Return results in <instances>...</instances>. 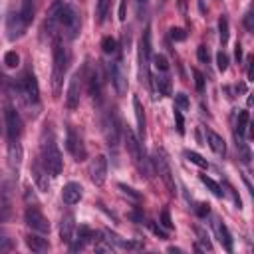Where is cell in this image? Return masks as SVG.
Listing matches in <instances>:
<instances>
[{
	"instance_id": "cell-1",
	"label": "cell",
	"mask_w": 254,
	"mask_h": 254,
	"mask_svg": "<svg viewBox=\"0 0 254 254\" xmlns=\"http://www.w3.org/2000/svg\"><path fill=\"white\" fill-rule=\"evenodd\" d=\"M46 28H48L52 40H64V42L73 40L81 28L79 12L69 2L56 0V2H52L50 10H48Z\"/></svg>"
},
{
	"instance_id": "cell-2",
	"label": "cell",
	"mask_w": 254,
	"mask_h": 254,
	"mask_svg": "<svg viewBox=\"0 0 254 254\" xmlns=\"http://www.w3.org/2000/svg\"><path fill=\"white\" fill-rule=\"evenodd\" d=\"M40 161L44 163V167L48 169V173L52 177H58L62 173V169H64L62 153L58 149V143H56L52 125H48V123L44 125L42 137H40Z\"/></svg>"
},
{
	"instance_id": "cell-3",
	"label": "cell",
	"mask_w": 254,
	"mask_h": 254,
	"mask_svg": "<svg viewBox=\"0 0 254 254\" xmlns=\"http://www.w3.org/2000/svg\"><path fill=\"white\" fill-rule=\"evenodd\" d=\"M123 139H125V147H127V153L133 161V165L137 167V171L141 175H145L147 179L151 177V167H149V159H147V153H145V147L141 143V139L133 133V129L129 125H123V131H121Z\"/></svg>"
},
{
	"instance_id": "cell-4",
	"label": "cell",
	"mask_w": 254,
	"mask_h": 254,
	"mask_svg": "<svg viewBox=\"0 0 254 254\" xmlns=\"http://www.w3.org/2000/svg\"><path fill=\"white\" fill-rule=\"evenodd\" d=\"M52 60H54V65H52V87H54V93L58 95L60 89H62V83H64V75L67 71V64H69V52L65 48V42L64 40H52Z\"/></svg>"
},
{
	"instance_id": "cell-5",
	"label": "cell",
	"mask_w": 254,
	"mask_h": 254,
	"mask_svg": "<svg viewBox=\"0 0 254 254\" xmlns=\"http://www.w3.org/2000/svg\"><path fill=\"white\" fill-rule=\"evenodd\" d=\"M139 77L151 89V30L145 28L139 40Z\"/></svg>"
},
{
	"instance_id": "cell-6",
	"label": "cell",
	"mask_w": 254,
	"mask_h": 254,
	"mask_svg": "<svg viewBox=\"0 0 254 254\" xmlns=\"http://www.w3.org/2000/svg\"><path fill=\"white\" fill-rule=\"evenodd\" d=\"M121 131H123V125H121L119 113L115 107H111L103 117V133H105V141H107L109 149H117L119 139H121Z\"/></svg>"
},
{
	"instance_id": "cell-7",
	"label": "cell",
	"mask_w": 254,
	"mask_h": 254,
	"mask_svg": "<svg viewBox=\"0 0 254 254\" xmlns=\"http://www.w3.org/2000/svg\"><path fill=\"white\" fill-rule=\"evenodd\" d=\"M16 91L28 103H32V105H38L40 103V85H38V79H36V75H34V71L30 67L24 69L20 83H16Z\"/></svg>"
},
{
	"instance_id": "cell-8",
	"label": "cell",
	"mask_w": 254,
	"mask_h": 254,
	"mask_svg": "<svg viewBox=\"0 0 254 254\" xmlns=\"http://www.w3.org/2000/svg\"><path fill=\"white\" fill-rule=\"evenodd\" d=\"M153 165H155V171L159 175V179L163 181V185L167 187V190L171 194L177 192V185H175V177H173V171H171V165H169V159L165 155L163 149H155L153 153Z\"/></svg>"
},
{
	"instance_id": "cell-9",
	"label": "cell",
	"mask_w": 254,
	"mask_h": 254,
	"mask_svg": "<svg viewBox=\"0 0 254 254\" xmlns=\"http://www.w3.org/2000/svg\"><path fill=\"white\" fill-rule=\"evenodd\" d=\"M65 149L75 161H85L87 159V149H85L83 137L73 125H67V129H65Z\"/></svg>"
},
{
	"instance_id": "cell-10",
	"label": "cell",
	"mask_w": 254,
	"mask_h": 254,
	"mask_svg": "<svg viewBox=\"0 0 254 254\" xmlns=\"http://www.w3.org/2000/svg\"><path fill=\"white\" fill-rule=\"evenodd\" d=\"M4 123H6L8 141H20L24 125H22V117H20V113H18V109L14 105H6L4 107Z\"/></svg>"
},
{
	"instance_id": "cell-11",
	"label": "cell",
	"mask_w": 254,
	"mask_h": 254,
	"mask_svg": "<svg viewBox=\"0 0 254 254\" xmlns=\"http://www.w3.org/2000/svg\"><path fill=\"white\" fill-rule=\"evenodd\" d=\"M24 220L34 232H40V234L50 232V222H48L46 214L40 210V204H28V208L24 212Z\"/></svg>"
},
{
	"instance_id": "cell-12",
	"label": "cell",
	"mask_w": 254,
	"mask_h": 254,
	"mask_svg": "<svg viewBox=\"0 0 254 254\" xmlns=\"http://www.w3.org/2000/svg\"><path fill=\"white\" fill-rule=\"evenodd\" d=\"M109 73H111V83H113V87H115V93H117V95H125V93H127V87H129V81H127V69H125V65H123L121 56L111 64Z\"/></svg>"
},
{
	"instance_id": "cell-13",
	"label": "cell",
	"mask_w": 254,
	"mask_h": 254,
	"mask_svg": "<svg viewBox=\"0 0 254 254\" xmlns=\"http://www.w3.org/2000/svg\"><path fill=\"white\" fill-rule=\"evenodd\" d=\"M26 22H24V18H22V14H20V10H10L8 12V16H6V36H8V40H18V38H22L24 36V32H26Z\"/></svg>"
},
{
	"instance_id": "cell-14",
	"label": "cell",
	"mask_w": 254,
	"mask_h": 254,
	"mask_svg": "<svg viewBox=\"0 0 254 254\" xmlns=\"http://www.w3.org/2000/svg\"><path fill=\"white\" fill-rule=\"evenodd\" d=\"M87 71V91L91 95V99L99 105L103 101V79H101V71L97 65L93 67H85Z\"/></svg>"
},
{
	"instance_id": "cell-15",
	"label": "cell",
	"mask_w": 254,
	"mask_h": 254,
	"mask_svg": "<svg viewBox=\"0 0 254 254\" xmlns=\"http://www.w3.org/2000/svg\"><path fill=\"white\" fill-rule=\"evenodd\" d=\"M81 81H83V71H75L67 83L65 91V105L67 109H77L79 107V97H81Z\"/></svg>"
},
{
	"instance_id": "cell-16",
	"label": "cell",
	"mask_w": 254,
	"mask_h": 254,
	"mask_svg": "<svg viewBox=\"0 0 254 254\" xmlns=\"http://www.w3.org/2000/svg\"><path fill=\"white\" fill-rule=\"evenodd\" d=\"M89 179L97 187H101L105 183V179H107V159H105V155H97L89 163Z\"/></svg>"
},
{
	"instance_id": "cell-17",
	"label": "cell",
	"mask_w": 254,
	"mask_h": 254,
	"mask_svg": "<svg viewBox=\"0 0 254 254\" xmlns=\"http://www.w3.org/2000/svg\"><path fill=\"white\" fill-rule=\"evenodd\" d=\"M151 93H155V97H157V93L159 95H171V91H173V81H171V75H169V71H157L155 75H151Z\"/></svg>"
},
{
	"instance_id": "cell-18",
	"label": "cell",
	"mask_w": 254,
	"mask_h": 254,
	"mask_svg": "<svg viewBox=\"0 0 254 254\" xmlns=\"http://www.w3.org/2000/svg\"><path fill=\"white\" fill-rule=\"evenodd\" d=\"M32 175H34V181H36L38 189L44 190V192H48L50 190V177L52 175L48 173V169L44 167V163L40 161V157L32 161Z\"/></svg>"
},
{
	"instance_id": "cell-19",
	"label": "cell",
	"mask_w": 254,
	"mask_h": 254,
	"mask_svg": "<svg viewBox=\"0 0 254 254\" xmlns=\"http://www.w3.org/2000/svg\"><path fill=\"white\" fill-rule=\"evenodd\" d=\"M212 228H214V234H216V238H218V242L224 246V250L226 252H232L234 250V240H232V234L228 232V228H226V224L220 220V218H212Z\"/></svg>"
},
{
	"instance_id": "cell-20",
	"label": "cell",
	"mask_w": 254,
	"mask_h": 254,
	"mask_svg": "<svg viewBox=\"0 0 254 254\" xmlns=\"http://www.w3.org/2000/svg\"><path fill=\"white\" fill-rule=\"evenodd\" d=\"M73 230H75V216L71 212H65L60 220V238L64 244H69L73 238Z\"/></svg>"
},
{
	"instance_id": "cell-21",
	"label": "cell",
	"mask_w": 254,
	"mask_h": 254,
	"mask_svg": "<svg viewBox=\"0 0 254 254\" xmlns=\"http://www.w3.org/2000/svg\"><path fill=\"white\" fill-rule=\"evenodd\" d=\"M133 111H135V119H137V137L143 141L145 133H147V119H145V109L143 103L139 101V97H133Z\"/></svg>"
},
{
	"instance_id": "cell-22",
	"label": "cell",
	"mask_w": 254,
	"mask_h": 254,
	"mask_svg": "<svg viewBox=\"0 0 254 254\" xmlns=\"http://www.w3.org/2000/svg\"><path fill=\"white\" fill-rule=\"evenodd\" d=\"M22 143L20 141H8V165L12 173H18L20 163H22Z\"/></svg>"
},
{
	"instance_id": "cell-23",
	"label": "cell",
	"mask_w": 254,
	"mask_h": 254,
	"mask_svg": "<svg viewBox=\"0 0 254 254\" xmlns=\"http://www.w3.org/2000/svg\"><path fill=\"white\" fill-rule=\"evenodd\" d=\"M81 196H83V189H81L79 183H73V181L67 183L62 190V198H64L65 204H75V202L81 200Z\"/></svg>"
},
{
	"instance_id": "cell-24",
	"label": "cell",
	"mask_w": 254,
	"mask_h": 254,
	"mask_svg": "<svg viewBox=\"0 0 254 254\" xmlns=\"http://www.w3.org/2000/svg\"><path fill=\"white\" fill-rule=\"evenodd\" d=\"M26 246L32 250V252H38V254H44L50 250V242L38 232V234H28L26 236Z\"/></svg>"
},
{
	"instance_id": "cell-25",
	"label": "cell",
	"mask_w": 254,
	"mask_h": 254,
	"mask_svg": "<svg viewBox=\"0 0 254 254\" xmlns=\"http://www.w3.org/2000/svg\"><path fill=\"white\" fill-rule=\"evenodd\" d=\"M248 127H250V115L246 109H242L240 113L234 115V137L248 135Z\"/></svg>"
},
{
	"instance_id": "cell-26",
	"label": "cell",
	"mask_w": 254,
	"mask_h": 254,
	"mask_svg": "<svg viewBox=\"0 0 254 254\" xmlns=\"http://www.w3.org/2000/svg\"><path fill=\"white\" fill-rule=\"evenodd\" d=\"M206 143H208V147H210L218 157H224V155H226V143H224V139H222L218 133H214L212 129H206Z\"/></svg>"
},
{
	"instance_id": "cell-27",
	"label": "cell",
	"mask_w": 254,
	"mask_h": 254,
	"mask_svg": "<svg viewBox=\"0 0 254 254\" xmlns=\"http://www.w3.org/2000/svg\"><path fill=\"white\" fill-rule=\"evenodd\" d=\"M36 2L38 0H22L20 2V14H22V18H24V22L26 24H32V20H34V16H36Z\"/></svg>"
},
{
	"instance_id": "cell-28",
	"label": "cell",
	"mask_w": 254,
	"mask_h": 254,
	"mask_svg": "<svg viewBox=\"0 0 254 254\" xmlns=\"http://www.w3.org/2000/svg\"><path fill=\"white\" fill-rule=\"evenodd\" d=\"M234 141H236V149H238V153H240V161H242L244 165H248V163H250V159H252L248 143L244 141V137H234Z\"/></svg>"
},
{
	"instance_id": "cell-29",
	"label": "cell",
	"mask_w": 254,
	"mask_h": 254,
	"mask_svg": "<svg viewBox=\"0 0 254 254\" xmlns=\"http://www.w3.org/2000/svg\"><path fill=\"white\" fill-rule=\"evenodd\" d=\"M200 181H202V185L214 194V196H218V198H222L224 196V190H222V187L216 183V181H212L210 177H206V175H200Z\"/></svg>"
},
{
	"instance_id": "cell-30",
	"label": "cell",
	"mask_w": 254,
	"mask_h": 254,
	"mask_svg": "<svg viewBox=\"0 0 254 254\" xmlns=\"http://www.w3.org/2000/svg\"><path fill=\"white\" fill-rule=\"evenodd\" d=\"M111 8V0H97V6H95V16H97V24H103L105 22V16Z\"/></svg>"
},
{
	"instance_id": "cell-31",
	"label": "cell",
	"mask_w": 254,
	"mask_h": 254,
	"mask_svg": "<svg viewBox=\"0 0 254 254\" xmlns=\"http://www.w3.org/2000/svg\"><path fill=\"white\" fill-rule=\"evenodd\" d=\"M230 26H228V18L226 16H220L218 18V38H220V42H222V46L228 42V36H230Z\"/></svg>"
},
{
	"instance_id": "cell-32",
	"label": "cell",
	"mask_w": 254,
	"mask_h": 254,
	"mask_svg": "<svg viewBox=\"0 0 254 254\" xmlns=\"http://www.w3.org/2000/svg\"><path fill=\"white\" fill-rule=\"evenodd\" d=\"M117 189H119V190H121V194H123V196H127L129 200H133V202H141V194H139L135 189L127 187L125 183H119V185H117Z\"/></svg>"
},
{
	"instance_id": "cell-33",
	"label": "cell",
	"mask_w": 254,
	"mask_h": 254,
	"mask_svg": "<svg viewBox=\"0 0 254 254\" xmlns=\"http://www.w3.org/2000/svg\"><path fill=\"white\" fill-rule=\"evenodd\" d=\"M185 157H187L192 165H196V167H200V169H208V161H206L204 157H200L198 153H194V151H185Z\"/></svg>"
},
{
	"instance_id": "cell-34",
	"label": "cell",
	"mask_w": 254,
	"mask_h": 254,
	"mask_svg": "<svg viewBox=\"0 0 254 254\" xmlns=\"http://www.w3.org/2000/svg\"><path fill=\"white\" fill-rule=\"evenodd\" d=\"M101 50H103L105 54H115V52H117V42H115V38L105 36V38L101 40Z\"/></svg>"
},
{
	"instance_id": "cell-35",
	"label": "cell",
	"mask_w": 254,
	"mask_h": 254,
	"mask_svg": "<svg viewBox=\"0 0 254 254\" xmlns=\"http://www.w3.org/2000/svg\"><path fill=\"white\" fill-rule=\"evenodd\" d=\"M194 232H196V236H198V240L202 242V250H208V252H212V244H210V240H208V234L200 228V226H196L194 228Z\"/></svg>"
},
{
	"instance_id": "cell-36",
	"label": "cell",
	"mask_w": 254,
	"mask_h": 254,
	"mask_svg": "<svg viewBox=\"0 0 254 254\" xmlns=\"http://www.w3.org/2000/svg\"><path fill=\"white\" fill-rule=\"evenodd\" d=\"M192 77H194V87H196V91L202 93V91H204V75H202L196 67H192Z\"/></svg>"
},
{
	"instance_id": "cell-37",
	"label": "cell",
	"mask_w": 254,
	"mask_h": 254,
	"mask_svg": "<svg viewBox=\"0 0 254 254\" xmlns=\"http://www.w3.org/2000/svg\"><path fill=\"white\" fill-rule=\"evenodd\" d=\"M175 105H177V109L185 111V109L190 107V101H189V97H187L185 93H177V95H175Z\"/></svg>"
},
{
	"instance_id": "cell-38",
	"label": "cell",
	"mask_w": 254,
	"mask_h": 254,
	"mask_svg": "<svg viewBox=\"0 0 254 254\" xmlns=\"http://www.w3.org/2000/svg\"><path fill=\"white\" fill-rule=\"evenodd\" d=\"M216 67H218V71H226L228 69V56L222 50L216 54Z\"/></svg>"
},
{
	"instance_id": "cell-39",
	"label": "cell",
	"mask_w": 254,
	"mask_h": 254,
	"mask_svg": "<svg viewBox=\"0 0 254 254\" xmlns=\"http://www.w3.org/2000/svg\"><path fill=\"white\" fill-rule=\"evenodd\" d=\"M153 62H155V67H157V71H169V62H167V58L165 56H155L153 58Z\"/></svg>"
},
{
	"instance_id": "cell-40",
	"label": "cell",
	"mask_w": 254,
	"mask_h": 254,
	"mask_svg": "<svg viewBox=\"0 0 254 254\" xmlns=\"http://www.w3.org/2000/svg\"><path fill=\"white\" fill-rule=\"evenodd\" d=\"M175 123H177V131L179 135H185V117H183V111L175 107Z\"/></svg>"
},
{
	"instance_id": "cell-41",
	"label": "cell",
	"mask_w": 254,
	"mask_h": 254,
	"mask_svg": "<svg viewBox=\"0 0 254 254\" xmlns=\"http://www.w3.org/2000/svg\"><path fill=\"white\" fill-rule=\"evenodd\" d=\"M18 62H20V56H18L16 52H6V56H4V64H6L8 67H16Z\"/></svg>"
},
{
	"instance_id": "cell-42",
	"label": "cell",
	"mask_w": 254,
	"mask_h": 254,
	"mask_svg": "<svg viewBox=\"0 0 254 254\" xmlns=\"http://www.w3.org/2000/svg\"><path fill=\"white\" fill-rule=\"evenodd\" d=\"M196 58H198L200 64H208V60H210L208 48H206V46H198V48H196Z\"/></svg>"
},
{
	"instance_id": "cell-43",
	"label": "cell",
	"mask_w": 254,
	"mask_h": 254,
	"mask_svg": "<svg viewBox=\"0 0 254 254\" xmlns=\"http://www.w3.org/2000/svg\"><path fill=\"white\" fill-rule=\"evenodd\" d=\"M163 228H167V230H171L173 228V220H171V214H169V210L167 208H163V212H161V222H159Z\"/></svg>"
},
{
	"instance_id": "cell-44",
	"label": "cell",
	"mask_w": 254,
	"mask_h": 254,
	"mask_svg": "<svg viewBox=\"0 0 254 254\" xmlns=\"http://www.w3.org/2000/svg\"><path fill=\"white\" fill-rule=\"evenodd\" d=\"M169 32H171V38H173L175 42H183V40L187 38V32H185L183 28H171Z\"/></svg>"
},
{
	"instance_id": "cell-45",
	"label": "cell",
	"mask_w": 254,
	"mask_h": 254,
	"mask_svg": "<svg viewBox=\"0 0 254 254\" xmlns=\"http://www.w3.org/2000/svg\"><path fill=\"white\" fill-rule=\"evenodd\" d=\"M224 187H226V190H228V194L232 196V200H234V204H236L238 208H242V200H240V196H238V192L234 190V187H232V185H228V183H224Z\"/></svg>"
},
{
	"instance_id": "cell-46",
	"label": "cell",
	"mask_w": 254,
	"mask_h": 254,
	"mask_svg": "<svg viewBox=\"0 0 254 254\" xmlns=\"http://www.w3.org/2000/svg\"><path fill=\"white\" fill-rule=\"evenodd\" d=\"M147 224L151 226V230H153L159 238H167V236H169V234H167V228H163L161 224H157V222H147Z\"/></svg>"
},
{
	"instance_id": "cell-47",
	"label": "cell",
	"mask_w": 254,
	"mask_h": 254,
	"mask_svg": "<svg viewBox=\"0 0 254 254\" xmlns=\"http://www.w3.org/2000/svg\"><path fill=\"white\" fill-rule=\"evenodd\" d=\"M244 28H246L248 32H254V16H252V10H248V12L244 14Z\"/></svg>"
},
{
	"instance_id": "cell-48",
	"label": "cell",
	"mask_w": 254,
	"mask_h": 254,
	"mask_svg": "<svg viewBox=\"0 0 254 254\" xmlns=\"http://www.w3.org/2000/svg\"><path fill=\"white\" fill-rule=\"evenodd\" d=\"M194 210H196V214H198V216H206V214L210 212V204H208V202H198Z\"/></svg>"
},
{
	"instance_id": "cell-49",
	"label": "cell",
	"mask_w": 254,
	"mask_h": 254,
	"mask_svg": "<svg viewBox=\"0 0 254 254\" xmlns=\"http://www.w3.org/2000/svg\"><path fill=\"white\" fill-rule=\"evenodd\" d=\"M10 248H12L10 238H8L6 234H2V238H0V250H10Z\"/></svg>"
},
{
	"instance_id": "cell-50",
	"label": "cell",
	"mask_w": 254,
	"mask_h": 254,
	"mask_svg": "<svg viewBox=\"0 0 254 254\" xmlns=\"http://www.w3.org/2000/svg\"><path fill=\"white\" fill-rule=\"evenodd\" d=\"M234 58H236V62L240 64V60H242V46L236 42V46H234Z\"/></svg>"
},
{
	"instance_id": "cell-51",
	"label": "cell",
	"mask_w": 254,
	"mask_h": 254,
	"mask_svg": "<svg viewBox=\"0 0 254 254\" xmlns=\"http://www.w3.org/2000/svg\"><path fill=\"white\" fill-rule=\"evenodd\" d=\"M125 6H127V0H121V6H119V20H125Z\"/></svg>"
},
{
	"instance_id": "cell-52",
	"label": "cell",
	"mask_w": 254,
	"mask_h": 254,
	"mask_svg": "<svg viewBox=\"0 0 254 254\" xmlns=\"http://www.w3.org/2000/svg\"><path fill=\"white\" fill-rule=\"evenodd\" d=\"M252 71H254V60L250 58V60H248V71H246V75H248V79H252Z\"/></svg>"
},
{
	"instance_id": "cell-53",
	"label": "cell",
	"mask_w": 254,
	"mask_h": 254,
	"mask_svg": "<svg viewBox=\"0 0 254 254\" xmlns=\"http://www.w3.org/2000/svg\"><path fill=\"white\" fill-rule=\"evenodd\" d=\"M129 216H131V218H133V220H139V222H143V220H145V216H143V214H141V212H131V214H129Z\"/></svg>"
},
{
	"instance_id": "cell-54",
	"label": "cell",
	"mask_w": 254,
	"mask_h": 254,
	"mask_svg": "<svg viewBox=\"0 0 254 254\" xmlns=\"http://www.w3.org/2000/svg\"><path fill=\"white\" fill-rule=\"evenodd\" d=\"M163 2H167V0H163Z\"/></svg>"
}]
</instances>
